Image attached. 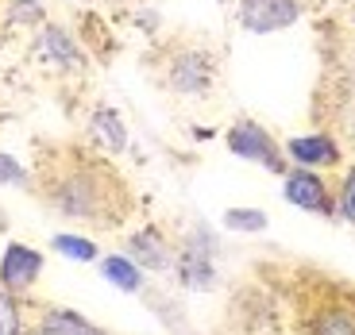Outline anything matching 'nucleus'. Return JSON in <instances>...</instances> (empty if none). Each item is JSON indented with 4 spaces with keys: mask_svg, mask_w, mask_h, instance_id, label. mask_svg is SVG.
Returning <instances> with one entry per match:
<instances>
[{
    "mask_svg": "<svg viewBox=\"0 0 355 335\" xmlns=\"http://www.w3.org/2000/svg\"><path fill=\"white\" fill-rule=\"evenodd\" d=\"M224 228L240 231V235H259V231H266V212H259V208H228L224 212Z\"/></svg>",
    "mask_w": 355,
    "mask_h": 335,
    "instance_id": "17",
    "label": "nucleus"
},
{
    "mask_svg": "<svg viewBox=\"0 0 355 335\" xmlns=\"http://www.w3.org/2000/svg\"><path fill=\"white\" fill-rule=\"evenodd\" d=\"M8 19L12 24H24V27H35V24H43V8H39V0H12Z\"/></svg>",
    "mask_w": 355,
    "mask_h": 335,
    "instance_id": "20",
    "label": "nucleus"
},
{
    "mask_svg": "<svg viewBox=\"0 0 355 335\" xmlns=\"http://www.w3.org/2000/svg\"><path fill=\"white\" fill-rule=\"evenodd\" d=\"M39 273H43V255L35 247H27V243H8L4 247V255H0V285L8 293L24 297L39 282Z\"/></svg>",
    "mask_w": 355,
    "mask_h": 335,
    "instance_id": "7",
    "label": "nucleus"
},
{
    "mask_svg": "<svg viewBox=\"0 0 355 335\" xmlns=\"http://www.w3.org/2000/svg\"><path fill=\"white\" fill-rule=\"evenodd\" d=\"M224 143H228V150L236 159L259 162V166H266L270 174H286V150L278 147V143L270 139V132H266L263 124H255V120L232 124L228 135H224Z\"/></svg>",
    "mask_w": 355,
    "mask_h": 335,
    "instance_id": "2",
    "label": "nucleus"
},
{
    "mask_svg": "<svg viewBox=\"0 0 355 335\" xmlns=\"http://www.w3.org/2000/svg\"><path fill=\"white\" fill-rule=\"evenodd\" d=\"M0 335H27L19 297H16V293H8L4 285H0Z\"/></svg>",
    "mask_w": 355,
    "mask_h": 335,
    "instance_id": "16",
    "label": "nucleus"
},
{
    "mask_svg": "<svg viewBox=\"0 0 355 335\" xmlns=\"http://www.w3.org/2000/svg\"><path fill=\"white\" fill-rule=\"evenodd\" d=\"M336 216H344L347 224H355V166L344 174V181H340V189H336Z\"/></svg>",
    "mask_w": 355,
    "mask_h": 335,
    "instance_id": "18",
    "label": "nucleus"
},
{
    "mask_svg": "<svg viewBox=\"0 0 355 335\" xmlns=\"http://www.w3.org/2000/svg\"><path fill=\"white\" fill-rule=\"evenodd\" d=\"M213 78H216V66L205 51L174 54V62H170V70H166L170 89L182 93V97H201V93H209V89H213Z\"/></svg>",
    "mask_w": 355,
    "mask_h": 335,
    "instance_id": "6",
    "label": "nucleus"
},
{
    "mask_svg": "<svg viewBox=\"0 0 355 335\" xmlns=\"http://www.w3.org/2000/svg\"><path fill=\"white\" fill-rule=\"evenodd\" d=\"M35 324H43L51 335H105L93 320H85L81 312H73V309H46Z\"/></svg>",
    "mask_w": 355,
    "mask_h": 335,
    "instance_id": "13",
    "label": "nucleus"
},
{
    "mask_svg": "<svg viewBox=\"0 0 355 335\" xmlns=\"http://www.w3.org/2000/svg\"><path fill=\"white\" fill-rule=\"evenodd\" d=\"M27 335H51V332H46L43 324H31V327H27Z\"/></svg>",
    "mask_w": 355,
    "mask_h": 335,
    "instance_id": "21",
    "label": "nucleus"
},
{
    "mask_svg": "<svg viewBox=\"0 0 355 335\" xmlns=\"http://www.w3.org/2000/svg\"><path fill=\"white\" fill-rule=\"evenodd\" d=\"M51 208L70 216V220H120L124 216V197H120V181L97 162H78V166L62 170L58 185H51Z\"/></svg>",
    "mask_w": 355,
    "mask_h": 335,
    "instance_id": "1",
    "label": "nucleus"
},
{
    "mask_svg": "<svg viewBox=\"0 0 355 335\" xmlns=\"http://www.w3.org/2000/svg\"><path fill=\"white\" fill-rule=\"evenodd\" d=\"M124 255L132 258L135 266H147V270H170V262H174V251H170V243L162 239L159 228H143V231H132L124 243Z\"/></svg>",
    "mask_w": 355,
    "mask_h": 335,
    "instance_id": "9",
    "label": "nucleus"
},
{
    "mask_svg": "<svg viewBox=\"0 0 355 335\" xmlns=\"http://www.w3.org/2000/svg\"><path fill=\"white\" fill-rule=\"evenodd\" d=\"M0 185L24 189V185H31V174L24 170V162H19V159H12V154H0Z\"/></svg>",
    "mask_w": 355,
    "mask_h": 335,
    "instance_id": "19",
    "label": "nucleus"
},
{
    "mask_svg": "<svg viewBox=\"0 0 355 335\" xmlns=\"http://www.w3.org/2000/svg\"><path fill=\"white\" fill-rule=\"evenodd\" d=\"M101 273H105V282L116 285L120 293H139L143 289V270L128 255H108L105 262H101Z\"/></svg>",
    "mask_w": 355,
    "mask_h": 335,
    "instance_id": "14",
    "label": "nucleus"
},
{
    "mask_svg": "<svg viewBox=\"0 0 355 335\" xmlns=\"http://www.w3.org/2000/svg\"><path fill=\"white\" fill-rule=\"evenodd\" d=\"M236 19L251 35H275L302 19V4L297 0H240Z\"/></svg>",
    "mask_w": 355,
    "mask_h": 335,
    "instance_id": "3",
    "label": "nucleus"
},
{
    "mask_svg": "<svg viewBox=\"0 0 355 335\" xmlns=\"http://www.w3.org/2000/svg\"><path fill=\"white\" fill-rule=\"evenodd\" d=\"M51 251H54V255H62V258H70V262H97V258H101L97 243L85 239V235H73V231L54 235L51 239Z\"/></svg>",
    "mask_w": 355,
    "mask_h": 335,
    "instance_id": "15",
    "label": "nucleus"
},
{
    "mask_svg": "<svg viewBox=\"0 0 355 335\" xmlns=\"http://www.w3.org/2000/svg\"><path fill=\"white\" fill-rule=\"evenodd\" d=\"M39 51H43L54 66H78L81 62L78 43L66 35L62 27H51V24H43V31H39Z\"/></svg>",
    "mask_w": 355,
    "mask_h": 335,
    "instance_id": "12",
    "label": "nucleus"
},
{
    "mask_svg": "<svg viewBox=\"0 0 355 335\" xmlns=\"http://www.w3.org/2000/svg\"><path fill=\"white\" fill-rule=\"evenodd\" d=\"M286 159L293 162V166H305V170H320V166H336L340 162V147L332 135H293V139H286Z\"/></svg>",
    "mask_w": 355,
    "mask_h": 335,
    "instance_id": "8",
    "label": "nucleus"
},
{
    "mask_svg": "<svg viewBox=\"0 0 355 335\" xmlns=\"http://www.w3.org/2000/svg\"><path fill=\"white\" fill-rule=\"evenodd\" d=\"M213 239H209V231L197 228L186 235V243H182V251H178V278H182V285L186 289H205V285L216 278L213 270Z\"/></svg>",
    "mask_w": 355,
    "mask_h": 335,
    "instance_id": "5",
    "label": "nucleus"
},
{
    "mask_svg": "<svg viewBox=\"0 0 355 335\" xmlns=\"http://www.w3.org/2000/svg\"><path fill=\"white\" fill-rule=\"evenodd\" d=\"M309 335H355V309L347 305H324L309 316Z\"/></svg>",
    "mask_w": 355,
    "mask_h": 335,
    "instance_id": "10",
    "label": "nucleus"
},
{
    "mask_svg": "<svg viewBox=\"0 0 355 335\" xmlns=\"http://www.w3.org/2000/svg\"><path fill=\"white\" fill-rule=\"evenodd\" d=\"M282 197L293 208L313 212V216H336V197L329 193V185H324V177H320L317 170H305V166L286 170Z\"/></svg>",
    "mask_w": 355,
    "mask_h": 335,
    "instance_id": "4",
    "label": "nucleus"
},
{
    "mask_svg": "<svg viewBox=\"0 0 355 335\" xmlns=\"http://www.w3.org/2000/svg\"><path fill=\"white\" fill-rule=\"evenodd\" d=\"M89 132H93V139H101L108 150H120L128 147V127L124 120L116 116V108H93V116H89Z\"/></svg>",
    "mask_w": 355,
    "mask_h": 335,
    "instance_id": "11",
    "label": "nucleus"
}]
</instances>
